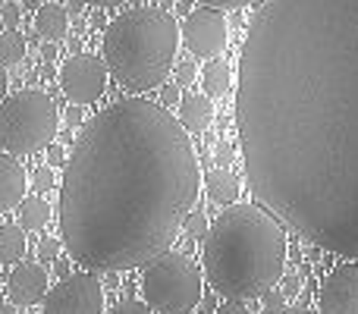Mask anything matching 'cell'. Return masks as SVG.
I'll use <instances>...</instances> for the list:
<instances>
[{
    "mask_svg": "<svg viewBox=\"0 0 358 314\" xmlns=\"http://www.w3.org/2000/svg\"><path fill=\"white\" fill-rule=\"evenodd\" d=\"M248 189L302 239L358 261V0H267L239 57Z\"/></svg>",
    "mask_w": 358,
    "mask_h": 314,
    "instance_id": "1",
    "label": "cell"
},
{
    "mask_svg": "<svg viewBox=\"0 0 358 314\" xmlns=\"http://www.w3.org/2000/svg\"><path fill=\"white\" fill-rule=\"evenodd\" d=\"M198 192L201 166L173 113L117 101L88 120L63 166V245L88 273L151 264L170 252Z\"/></svg>",
    "mask_w": 358,
    "mask_h": 314,
    "instance_id": "2",
    "label": "cell"
},
{
    "mask_svg": "<svg viewBox=\"0 0 358 314\" xmlns=\"http://www.w3.org/2000/svg\"><path fill=\"white\" fill-rule=\"evenodd\" d=\"M201 264L229 302L258 299L273 290L286 264V229L255 204H233L204 236Z\"/></svg>",
    "mask_w": 358,
    "mask_h": 314,
    "instance_id": "3",
    "label": "cell"
},
{
    "mask_svg": "<svg viewBox=\"0 0 358 314\" xmlns=\"http://www.w3.org/2000/svg\"><path fill=\"white\" fill-rule=\"evenodd\" d=\"M104 66L123 88L148 92L164 85L167 73L176 66L179 25L167 10L132 6L120 13L101 38Z\"/></svg>",
    "mask_w": 358,
    "mask_h": 314,
    "instance_id": "4",
    "label": "cell"
},
{
    "mask_svg": "<svg viewBox=\"0 0 358 314\" xmlns=\"http://www.w3.org/2000/svg\"><path fill=\"white\" fill-rule=\"evenodd\" d=\"M57 126H60V117L48 94L35 88L16 92L0 104V148L10 157L48 148L54 145Z\"/></svg>",
    "mask_w": 358,
    "mask_h": 314,
    "instance_id": "5",
    "label": "cell"
},
{
    "mask_svg": "<svg viewBox=\"0 0 358 314\" xmlns=\"http://www.w3.org/2000/svg\"><path fill=\"white\" fill-rule=\"evenodd\" d=\"M145 305L161 314H189L201 302V273L189 255L167 252L145 267Z\"/></svg>",
    "mask_w": 358,
    "mask_h": 314,
    "instance_id": "6",
    "label": "cell"
},
{
    "mask_svg": "<svg viewBox=\"0 0 358 314\" xmlns=\"http://www.w3.org/2000/svg\"><path fill=\"white\" fill-rule=\"evenodd\" d=\"M44 314H104V290L88 271L69 273L44 296Z\"/></svg>",
    "mask_w": 358,
    "mask_h": 314,
    "instance_id": "7",
    "label": "cell"
},
{
    "mask_svg": "<svg viewBox=\"0 0 358 314\" xmlns=\"http://www.w3.org/2000/svg\"><path fill=\"white\" fill-rule=\"evenodd\" d=\"M60 85H63V94H66L76 107L98 101L101 94L107 92L104 60H98V57H92V54H82V50L73 54L60 69Z\"/></svg>",
    "mask_w": 358,
    "mask_h": 314,
    "instance_id": "8",
    "label": "cell"
},
{
    "mask_svg": "<svg viewBox=\"0 0 358 314\" xmlns=\"http://www.w3.org/2000/svg\"><path fill=\"white\" fill-rule=\"evenodd\" d=\"M179 41L189 48L192 57H217L227 48V19L223 13L210 10V6H195L185 16V25L179 31Z\"/></svg>",
    "mask_w": 358,
    "mask_h": 314,
    "instance_id": "9",
    "label": "cell"
},
{
    "mask_svg": "<svg viewBox=\"0 0 358 314\" xmlns=\"http://www.w3.org/2000/svg\"><path fill=\"white\" fill-rule=\"evenodd\" d=\"M317 314H358V264H340L321 286Z\"/></svg>",
    "mask_w": 358,
    "mask_h": 314,
    "instance_id": "10",
    "label": "cell"
},
{
    "mask_svg": "<svg viewBox=\"0 0 358 314\" xmlns=\"http://www.w3.org/2000/svg\"><path fill=\"white\" fill-rule=\"evenodd\" d=\"M48 271L38 261H22L13 267L10 280H6V296L13 305H38L48 296Z\"/></svg>",
    "mask_w": 358,
    "mask_h": 314,
    "instance_id": "11",
    "label": "cell"
},
{
    "mask_svg": "<svg viewBox=\"0 0 358 314\" xmlns=\"http://www.w3.org/2000/svg\"><path fill=\"white\" fill-rule=\"evenodd\" d=\"M25 201V170L16 157L0 151V214Z\"/></svg>",
    "mask_w": 358,
    "mask_h": 314,
    "instance_id": "12",
    "label": "cell"
},
{
    "mask_svg": "<svg viewBox=\"0 0 358 314\" xmlns=\"http://www.w3.org/2000/svg\"><path fill=\"white\" fill-rule=\"evenodd\" d=\"M179 126L185 132H204L214 120V104L204 94H189V98L179 101Z\"/></svg>",
    "mask_w": 358,
    "mask_h": 314,
    "instance_id": "13",
    "label": "cell"
},
{
    "mask_svg": "<svg viewBox=\"0 0 358 314\" xmlns=\"http://www.w3.org/2000/svg\"><path fill=\"white\" fill-rule=\"evenodd\" d=\"M35 29L41 38H48V44L63 41L69 31V16H66V10H63V3H41L38 6Z\"/></svg>",
    "mask_w": 358,
    "mask_h": 314,
    "instance_id": "14",
    "label": "cell"
},
{
    "mask_svg": "<svg viewBox=\"0 0 358 314\" xmlns=\"http://www.w3.org/2000/svg\"><path fill=\"white\" fill-rule=\"evenodd\" d=\"M204 185H208V195L214 198V201L229 204V208H233V201L239 198V179L227 170H210L208 176H204Z\"/></svg>",
    "mask_w": 358,
    "mask_h": 314,
    "instance_id": "15",
    "label": "cell"
},
{
    "mask_svg": "<svg viewBox=\"0 0 358 314\" xmlns=\"http://www.w3.org/2000/svg\"><path fill=\"white\" fill-rule=\"evenodd\" d=\"M229 82H233V73H229L227 63H220V60L204 63V69H201L204 98H223L229 92Z\"/></svg>",
    "mask_w": 358,
    "mask_h": 314,
    "instance_id": "16",
    "label": "cell"
},
{
    "mask_svg": "<svg viewBox=\"0 0 358 314\" xmlns=\"http://www.w3.org/2000/svg\"><path fill=\"white\" fill-rule=\"evenodd\" d=\"M25 258V233L13 223L0 227V264H22Z\"/></svg>",
    "mask_w": 358,
    "mask_h": 314,
    "instance_id": "17",
    "label": "cell"
},
{
    "mask_svg": "<svg viewBox=\"0 0 358 314\" xmlns=\"http://www.w3.org/2000/svg\"><path fill=\"white\" fill-rule=\"evenodd\" d=\"M48 220H50V204L44 201V198L31 195L19 204V229H22V233L25 229H44Z\"/></svg>",
    "mask_w": 358,
    "mask_h": 314,
    "instance_id": "18",
    "label": "cell"
},
{
    "mask_svg": "<svg viewBox=\"0 0 358 314\" xmlns=\"http://www.w3.org/2000/svg\"><path fill=\"white\" fill-rule=\"evenodd\" d=\"M25 57V38L19 31H3L0 35V66H16Z\"/></svg>",
    "mask_w": 358,
    "mask_h": 314,
    "instance_id": "19",
    "label": "cell"
},
{
    "mask_svg": "<svg viewBox=\"0 0 358 314\" xmlns=\"http://www.w3.org/2000/svg\"><path fill=\"white\" fill-rule=\"evenodd\" d=\"M182 229H185V236H189V239H204V236H208V229H210V223H208V217H204L201 210H195V214L185 217Z\"/></svg>",
    "mask_w": 358,
    "mask_h": 314,
    "instance_id": "20",
    "label": "cell"
},
{
    "mask_svg": "<svg viewBox=\"0 0 358 314\" xmlns=\"http://www.w3.org/2000/svg\"><path fill=\"white\" fill-rule=\"evenodd\" d=\"M173 69H176V88H185L198 79V63L195 60H182V63H176Z\"/></svg>",
    "mask_w": 358,
    "mask_h": 314,
    "instance_id": "21",
    "label": "cell"
},
{
    "mask_svg": "<svg viewBox=\"0 0 358 314\" xmlns=\"http://www.w3.org/2000/svg\"><path fill=\"white\" fill-rule=\"evenodd\" d=\"M261 302H264L267 314H283L286 311V296L280 290H267L264 296H261Z\"/></svg>",
    "mask_w": 358,
    "mask_h": 314,
    "instance_id": "22",
    "label": "cell"
},
{
    "mask_svg": "<svg viewBox=\"0 0 358 314\" xmlns=\"http://www.w3.org/2000/svg\"><path fill=\"white\" fill-rule=\"evenodd\" d=\"M0 19H3L6 31H16L19 19H22V3H3L0 6Z\"/></svg>",
    "mask_w": 358,
    "mask_h": 314,
    "instance_id": "23",
    "label": "cell"
},
{
    "mask_svg": "<svg viewBox=\"0 0 358 314\" xmlns=\"http://www.w3.org/2000/svg\"><path fill=\"white\" fill-rule=\"evenodd\" d=\"M57 255H60V239H54V236H44V239L38 242V258H41V261H54Z\"/></svg>",
    "mask_w": 358,
    "mask_h": 314,
    "instance_id": "24",
    "label": "cell"
},
{
    "mask_svg": "<svg viewBox=\"0 0 358 314\" xmlns=\"http://www.w3.org/2000/svg\"><path fill=\"white\" fill-rule=\"evenodd\" d=\"M107 314H151V308L145 302H120L117 308H110Z\"/></svg>",
    "mask_w": 358,
    "mask_h": 314,
    "instance_id": "25",
    "label": "cell"
},
{
    "mask_svg": "<svg viewBox=\"0 0 358 314\" xmlns=\"http://www.w3.org/2000/svg\"><path fill=\"white\" fill-rule=\"evenodd\" d=\"M50 185H54V173H50L48 166H41V170H35V189H38V192H48Z\"/></svg>",
    "mask_w": 358,
    "mask_h": 314,
    "instance_id": "26",
    "label": "cell"
},
{
    "mask_svg": "<svg viewBox=\"0 0 358 314\" xmlns=\"http://www.w3.org/2000/svg\"><path fill=\"white\" fill-rule=\"evenodd\" d=\"M179 101H182L179 88L176 85H164V104H167V107H179Z\"/></svg>",
    "mask_w": 358,
    "mask_h": 314,
    "instance_id": "27",
    "label": "cell"
},
{
    "mask_svg": "<svg viewBox=\"0 0 358 314\" xmlns=\"http://www.w3.org/2000/svg\"><path fill=\"white\" fill-rule=\"evenodd\" d=\"M50 166H63V148L60 145H48V170Z\"/></svg>",
    "mask_w": 358,
    "mask_h": 314,
    "instance_id": "28",
    "label": "cell"
},
{
    "mask_svg": "<svg viewBox=\"0 0 358 314\" xmlns=\"http://www.w3.org/2000/svg\"><path fill=\"white\" fill-rule=\"evenodd\" d=\"M214 160H217V164H229V160H233V148H229L227 142H220L214 148Z\"/></svg>",
    "mask_w": 358,
    "mask_h": 314,
    "instance_id": "29",
    "label": "cell"
},
{
    "mask_svg": "<svg viewBox=\"0 0 358 314\" xmlns=\"http://www.w3.org/2000/svg\"><path fill=\"white\" fill-rule=\"evenodd\" d=\"M204 6H210V10H217V13H223V10H239V0H210V3H204Z\"/></svg>",
    "mask_w": 358,
    "mask_h": 314,
    "instance_id": "30",
    "label": "cell"
},
{
    "mask_svg": "<svg viewBox=\"0 0 358 314\" xmlns=\"http://www.w3.org/2000/svg\"><path fill=\"white\" fill-rule=\"evenodd\" d=\"M217 314H248V308L242 302H223L220 308H217Z\"/></svg>",
    "mask_w": 358,
    "mask_h": 314,
    "instance_id": "31",
    "label": "cell"
},
{
    "mask_svg": "<svg viewBox=\"0 0 358 314\" xmlns=\"http://www.w3.org/2000/svg\"><path fill=\"white\" fill-rule=\"evenodd\" d=\"M63 113H66V123L69 126H76V123H82V110H79V107H66V110H63Z\"/></svg>",
    "mask_w": 358,
    "mask_h": 314,
    "instance_id": "32",
    "label": "cell"
},
{
    "mask_svg": "<svg viewBox=\"0 0 358 314\" xmlns=\"http://www.w3.org/2000/svg\"><path fill=\"white\" fill-rule=\"evenodd\" d=\"M299 283H302V280L292 273V277L286 280V290H280V292H283V296H296V292H299Z\"/></svg>",
    "mask_w": 358,
    "mask_h": 314,
    "instance_id": "33",
    "label": "cell"
},
{
    "mask_svg": "<svg viewBox=\"0 0 358 314\" xmlns=\"http://www.w3.org/2000/svg\"><path fill=\"white\" fill-rule=\"evenodd\" d=\"M41 57H44L48 63H54V60H57V44H44V48H41Z\"/></svg>",
    "mask_w": 358,
    "mask_h": 314,
    "instance_id": "34",
    "label": "cell"
},
{
    "mask_svg": "<svg viewBox=\"0 0 358 314\" xmlns=\"http://www.w3.org/2000/svg\"><path fill=\"white\" fill-rule=\"evenodd\" d=\"M6 85H10V79H6V69L0 66V104L6 101Z\"/></svg>",
    "mask_w": 358,
    "mask_h": 314,
    "instance_id": "35",
    "label": "cell"
},
{
    "mask_svg": "<svg viewBox=\"0 0 358 314\" xmlns=\"http://www.w3.org/2000/svg\"><path fill=\"white\" fill-rule=\"evenodd\" d=\"M63 10H66V13H82V10H85V3H63Z\"/></svg>",
    "mask_w": 358,
    "mask_h": 314,
    "instance_id": "36",
    "label": "cell"
},
{
    "mask_svg": "<svg viewBox=\"0 0 358 314\" xmlns=\"http://www.w3.org/2000/svg\"><path fill=\"white\" fill-rule=\"evenodd\" d=\"M283 314H315V311H311V308H286Z\"/></svg>",
    "mask_w": 358,
    "mask_h": 314,
    "instance_id": "37",
    "label": "cell"
},
{
    "mask_svg": "<svg viewBox=\"0 0 358 314\" xmlns=\"http://www.w3.org/2000/svg\"><path fill=\"white\" fill-rule=\"evenodd\" d=\"M0 314H16V311H13L10 305H0Z\"/></svg>",
    "mask_w": 358,
    "mask_h": 314,
    "instance_id": "38",
    "label": "cell"
}]
</instances>
